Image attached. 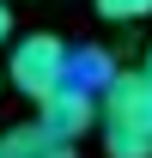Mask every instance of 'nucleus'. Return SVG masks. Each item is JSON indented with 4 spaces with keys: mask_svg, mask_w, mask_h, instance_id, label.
Here are the masks:
<instances>
[{
    "mask_svg": "<svg viewBox=\"0 0 152 158\" xmlns=\"http://www.w3.org/2000/svg\"><path fill=\"white\" fill-rule=\"evenodd\" d=\"M97 134L110 158H152V73L116 67L97 91Z\"/></svg>",
    "mask_w": 152,
    "mask_h": 158,
    "instance_id": "f257e3e1",
    "label": "nucleus"
},
{
    "mask_svg": "<svg viewBox=\"0 0 152 158\" xmlns=\"http://www.w3.org/2000/svg\"><path fill=\"white\" fill-rule=\"evenodd\" d=\"M73 79V49L55 37V31H31V37L12 43V55H6V85L24 91L31 103H43L49 91H61Z\"/></svg>",
    "mask_w": 152,
    "mask_h": 158,
    "instance_id": "f03ea898",
    "label": "nucleus"
},
{
    "mask_svg": "<svg viewBox=\"0 0 152 158\" xmlns=\"http://www.w3.org/2000/svg\"><path fill=\"white\" fill-rule=\"evenodd\" d=\"M37 122L79 146V134H91V128H97V91H91V85H79V79H67L61 91H49V98L37 103Z\"/></svg>",
    "mask_w": 152,
    "mask_h": 158,
    "instance_id": "7ed1b4c3",
    "label": "nucleus"
},
{
    "mask_svg": "<svg viewBox=\"0 0 152 158\" xmlns=\"http://www.w3.org/2000/svg\"><path fill=\"white\" fill-rule=\"evenodd\" d=\"M0 158H79V146L61 140L55 128H43V122H19V128L0 134Z\"/></svg>",
    "mask_w": 152,
    "mask_h": 158,
    "instance_id": "20e7f679",
    "label": "nucleus"
},
{
    "mask_svg": "<svg viewBox=\"0 0 152 158\" xmlns=\"http://www.w3.org/2000/svg\"><path fill=\"white\" fill-rule=\"evenodd\" d=\"M91 6H97L103 24H140V19H152V0H91Z\"/></svg>",
    "mask_w": 152,
    "mask_h": 158,
    "instance_id": "39448f33",
    "label": "nucleus"
},
{
    "mask_svg": "<svg viewBox=\"0 0 152 158\" xmlns=\"http://www.w3.org/2000/svg\"><path fill=\"white\" fill-rule=\"evenodd\" d=\"M12 37V6H6V0H0V43Z\"/></svg>",
    "mask_w": 152,
    "mask_h": 158,
    "instance_id": "423d86ee",
    "label": "nucleus"
},
{
    "mask_svg": "<svg viewBox=\"0 0 152 158\" xmlns=\"http://www.w3.org/2000/svg\"><path fill=\"white\" fill-rule=\"evenodd\" d=\"M0 91H6V61H0Z\"/></svg>",
    "mask_w": 152,
    "mask_h": 158,
    "instance_id": "0eeeda50",
    "label": "nucleus"
},
{
    "mask_svg": "<svg viewBox=\"0 0 152 158\" xmlns=\"http://www.w3.org/2000/svg\"><path fill=\"white\" fill-rule=\"evenodd\" d=\"M146 73H152V49H146Z\"/></svg>",
    "mask_w": 152,
    "mask_h": 158,
    "instance_id": "6e6552de",
    "label": "nucleus"
}]
</instances>
